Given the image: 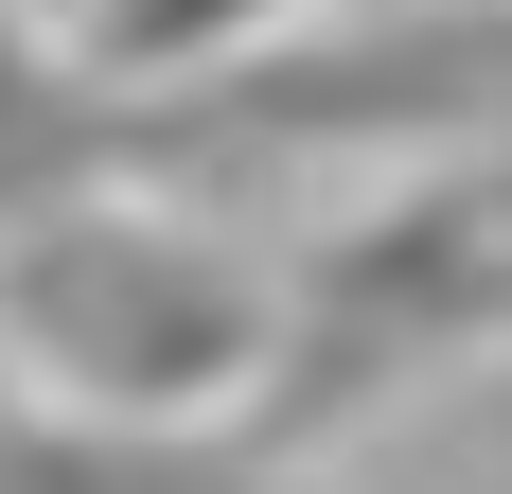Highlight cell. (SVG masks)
I'll list each match as a JSON object with an SVG mask.
<instances>
[{
    "mask_svg": "<svg viewBox=\"0 0 512 494\" xmlns=\"http://www.w3.org/2000/svg\"><path fill=\"white\" fill-rule=\"evenodd\" d=\"M265 318H283V283H248L212 230H159L142 177L0 230V353L124 424H212L265 371Z\"/></svg>",
    "mask_w": 512,
    "mask_h": 494,
    "instance_id": "obj_1",
    "label": "cell"
},
{
    "mask_svg": "<svg viewBox=\"0 0 512 494\" xmlns=\"http://www.w3.org/2000/svg\"><path fill=\"white\" fill-rule=\"evenodd\" d=\"M318 0H89L71 36L106 53V71H195V53H248V36H301Z\"/></svg>",
    "mask_w": 512,
    "mask_h": 494,
    "instance_id": "obj_2",
    "label": "cell"
}]
</instances>
